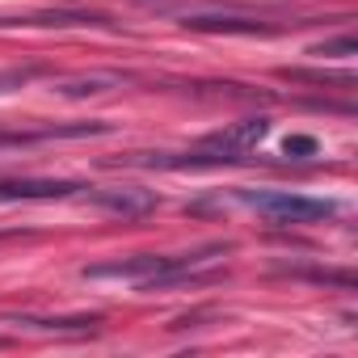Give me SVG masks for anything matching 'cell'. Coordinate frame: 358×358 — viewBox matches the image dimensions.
<instances>
[{"instance_id":"1","label":"cell","mask_w":358,"mask_h":358,"mask_svg":"<svg viewBox=\"0 0 358 358\" xmlns=\"http://www.w3.org/2000/svg\"><path fill=\"white\" fill-rule=\"evenodd\" d=\"M245 207H253L257 215H266L270 224H320L337 215L333 199H312V194H295V190H241L236 194Z\"/></svg>"},{"instance_id":"2","label":"cell","mask_w":358,"mask_h":358,"mask_svg":"<svg viewBox=\"0 0 358 358\" xmlns=\"http://www.w3.org/2000/svg\"><path fill=\"white\" fill-rule=\"evenodd\" d=\"M270 135V118H241V122H228L211 135L199 139L194 156H186L190 164H228V160H245L262 139Z\"/></svg>"},{"instance_id":"3","label":"cell","mask_w":358,"mask_h":358,"mask_svg":"<svg viewBox=\"0 0 358 358\" xmlns=\"http://www.w3.org/2000/svg\"><path fill=\"white\" fill-rule=\"evenodd\" d=\"M89 207L106 211V215H122V220H139L148 211H156V190H143V186H106V190H89L85 194Z\"/></svg>"},{"instance_id":"4","label":"cell","mask_w":358,"mask_h":358,"mask_svg":"<svg viewBox=\"0 0 358 358\" xmlns=\"http://www.w3.org/2000/svg\"><path fill=\"white\" fill-rule=\"evenodd\" d=\"M89 186L80 182H51V177H17V182H0V203H38V199H72Z\"/></svg>"},{"instance_id":"5","label":"cell","mask_w":358,"mask_h":358,"mask_svg":"<svg viewBox=\"0 0 358 358\" xmlns=\"http://www.w3.org/2000/svg\"><path fill=\"white\" fill-rule=\"evenodd\" d=\"M110 122H76V127H43V131H0V148H30L43 139H80V135H106Z\"/></svg>"},{"instance_id":"6","label":"cell","mask_w":358,"mask_h":358,"mask_svg":"<svg viewBox=\"0 0 358 358\" xmlns=\"http://www.w3.org/2000/svg\"><path fill=\"white\" fill-rule=\"evenodd\" d=\"M190 30H207V34H270V26L249 22V17H232V13H186Z\"/></svg>"},{"instance_id":"7","label":"cell","mask_w":358,"mask_h":358,"mask_svg":"<svg viewBox=\"0 0 358 358\" xmlns=\"http://www.w3.org/2000/svg\"><path fill=\"white\" fill-rule=\"evenodd\" d=\"M13 324H30V329H93L97 316H13Z\"/></svg>"},{"instance_id":"8","label":"cell","mask_w":358,"mask_h":358,"mask_svg":"<svg viewBox=\"0 0 358 358\" xmlns=\"http://www.w3.org/2000/svg\"><path fill=\"white\" fill-rule=\"evenodd\" d=\"M114 85H118V76H80V80H64L59 93L64 97H93V93H106Z\"/></svg>"},{"instance_id":"9","label":"cell","mask_w":358,"mask_h":358,"mask_svg":"<svg viewBox=\"0 0 358 358\" xmlns=\"http://www.w3.org/2000/svg\"><path fill=\"white\" fill-rule=\"evenodd\" d=\"M312 55H320V59H350V55H358V38H354V34H345V38L320 43V47H312Z\"/></svg>"},{"instance_id":"10","label":"cell","mask_w":358,"mask_h":358,"mask_svg":"<svg viewBox=\"0 0 358 358\" xmlns=\"http://www.w3.org/2000/svg\"><path fill=\"white\" fill-rule=\"evenodd\" d=\"M320 152V143L312 139V135H287L282 139V156H291V160H308V156H316Z\"/></svg>"},{"instance_id":"11","label":"cell","mask_w":358,"mask_h":358,"mask_svg":"<svg viewBox=\"0 0 358 358\" xmlns=\"http://www.w3.org/2000/svg\"><path fill=\"white\" fill-rule=\"evenodd\" d=\"M26 80H30V72H5V76H0V93H9V89H17Z\"/></svg>"}]
</instances>
